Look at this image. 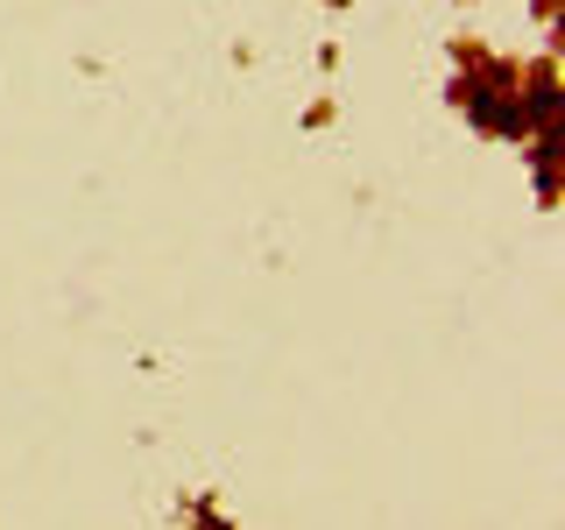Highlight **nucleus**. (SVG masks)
<instances>
[{
  "label": "nucleus",
  "mask_w": 565,
  "mask_h": 530,
  "mask_svg": "<svg viewBox=\"0 0 565 530\" xmlns=\"http://www.w3.org/2000/svg\"><path fill=\"white\" fill-rule=\"evenodd\" d=\"M530 114H537V120H558V85H552V78L530 93Z\"/></svg>",
  "instance_id": "f257e3e1"
}]
</instances>
